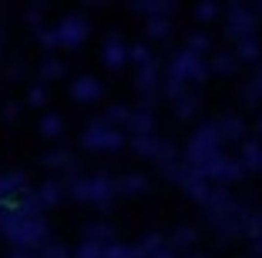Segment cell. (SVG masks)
<instances>
[{"mask_svg":"<svg viewBox=\"0 0 262 258\" xmlns=\"http://www.w3.org/2000/svg\"><path fill=\"white\" fill-rule=\"evenodd\" d=\"M208 71H212V74H235V71H239V57H235V51H212Z\"/></svg>","mask_w":262,"mask_h":258,"instance_id":"ffe728a7","label":"cell"},{"mask_svg":"<svg viewBox=\"0 0 262 258\" xmlns=\"http://www.w3.org/2000/svg\"><path fill=\"white\" fill-rule=\"evenodd\" d=\"M68 188V198L81 201V205H94V208H108L111 201L118 198V188H115V178L111 175H77L71 181H64Z\"/></svg>","mask_w":262,"mask_h":258,"instance_id":"3957f363","label":"cell"},{"mask_svg":"<svg viewBox=\"0 0 262 258\" xmlns=\"http://www.w3.org/2000/svg\"><path fill=\"white\" fill-rule=\"evenodd\" d=\"M104 258H135V245H124V242H111L104 248Z\"/></svg>","mask_w":262,"mask_h":258,"instance_id":"d590c367","label":"cell"},{"mask_svg":"<svg viewBox=\"0 0 262 258\" xmlns=\"http://www.w3.org/2000/svg\"><path fill=\"white\" fill-rule=\"evenodd\" d=\"M225 158H229V154H225V141L215 128V118H212V121H202L199 128H195V134L188 137L182 161H185L199 178H205V181L212 184V175H215V168L222 165Z\"/></svg>","mask_w":262,"mask_h":258,"instance_id":"7a4b0ae2","label":"cell"},{"mask_svg":"<svg viewBox=\"0 0 262 258\" xmlns=\"http://www.w3.org/2000/svg\"><path fill=\"white\" fill-rule=\"evenodd\" d=\"M222 17H225V34H229L232 40L255 37V31H259V17H255V10L246 7V4H232V7H225Z\"/></svg>","mask_w":262,"mask_h":258,"instance_id":"5b68a950","label":"cell"},{"mask_svg":"<svg viewBox=\"0 0 262 258\" xmlns=\"http://www.w3.org/2000/svg\"><path fill=\"white\" fill-rule=\"evenodd\" d=\"M252 10H255V17L262 20V0H259V4H252Z\"/></svg>","mask_w":262,"mask_h":258,"instance_id":"7bdbcfd3","label":"cell"},{"mask_svg":"<svg viewBox=\"0 0 262 258\" xmlns=\"http://www.w3.org/2000/svg\"><path fill=\"white\" fill-rule=\"evenodd\" d=\"M175 184H178L182 191H185V195L192 198V201H199V205H205V201H208V195H212V188H215V184H208L205 178H199V175H195V171L185 165V161H182V168H178Z\"/></svg>","mask_w":262,"mask_h":258,"instance_id":"52a82bcc","label":"cell"},{"mask_svg":"<svg viewBox=\"0 0 262 258\" xmlns=\"http://www.w3.org/2000/svg\"><path fill=\"white\" fill-rule=\"evenodd\" d=\"M249 248H252V258H262V238H252Z\"/></svg>","mask_w":262,"mask_h":258,"instance_id":"b9f144b4","label":"cell"},{"mask_svg":"<svg viewBox=\"0 0 262 258\" xmlns=\"http://www.w3.org/2000/svg\"><path fill=\"white\" fill-rule=\"evenodd\" d=\"M239 165L246 168V171H262V141H259V137H249V141H242Z\"/></svg>","mask_w":262,"mask_h":258,"instance_id":"e0dca14e","label":"cell"},{"mask_svg":"<svg viewBox=\"0 0 262 258\" xmlns=\"http://www.w3.org/2000/svg\"><path fill=\"white\" fill-rule=\"evenodd\" d=\"M131 10L141 17H148V20H155V17H168L175 14V4L171 0H138V4H131Z\"/></svg>","mask_w":262,"mask_h":258,"instance_id":"9a60e30c","label":"cell"},{"mask_svg":"<svg viewBox=\"0 0 262 258\" xmlns=\"http://www.w3.org/2000/svg\"><path fill=\"white\" fill-rule=\"evenodd\" d=\"M4 40H7V34H4V27H0V51H4Z\"/></svg>","mask_w":262,"mask_h":258,"instance_id":"f6af8a7d","label":"cell"},{"mask_svg":"<svg viewBox=\"0 0 262 258\" xmlns=\"http://www.w3.org/2000/svg\"><path fill=\"white\" fill-rule=\"evenodd\" d=\"M40 258H74V251L68 248L64 242H57V238H51V242L40 248Z\"/></svg>","mask_w":262,"mask_h":258,"instance_id":"d6a6232c","label":"cell"},{"mask_svg":"<svg viewBox=\"0 0 262 258\" xmlns=\"http://www.w3.org/2000/svg\"><path fill=\"white\" fill-rule=\"evenodd\" d=\"M54 31H57V40H61L64 51H74V47H81L91 37V20L84 14H64L54 24Z\"/></svg>","mask_w":262,"mask_h":258,"instance_id":"8992f818","label":"cell"},{"mask_svg":"<svg viewBox=\"0 0 262 258\" xmlns=\"http://www.w3.org/2000/svg\"><path fill=\"white\" fill-rule=\"evenodd\" d=\"M158 145H162V137H158V134H148V137H131V151H135V154H141V158H151V161H155V154H158Z\"/></svg>","mask_w":262,"mask_h":258,"instance_id":"d4e9b609","label":"cell"},{"mask_svg":"<svg viewBox=\"0 0 262 258\" xmlns=\"http://www.w3.org/2000/svg\"><path fill=\"white\" fill-rule=\"evenodd\" d=\"M0 235L10 242V248L40 255V248L51 242V225H47L44 215H27L20 212L17 201L0 198Z\"/></svg>","mask_w":262,"mask_h":258,"instance_id":"6da1fadb","label":"cell"},{"mask_svg":"<svg viewBox=\"0 0 262 258\" xmlns=\"http://www.w3.org/2000/svg\"><path fill=\"white\" fill-rule=\"evenodd\" d=\"M115 188L121 198H138L148 191V178L145 175H121V178H115Z\"/></svg>","mask_w":262,"mask_h":258,"instance_id":"d6986e66","label":"cell"},{"mask_svg":"<svg viewBox=\"0 0 262 258\" xmlns=\"http://www.w3.org/2000/svg\"><path fill=\"white\" fill-rule=\"evenodd\" d=\"M124 141H128V134L121 128H115V124H108L104 118H94L81 131V145L88 151H118V148H124Z\"/></svg>","mask_w":262,"mask_h":258,"instance_id":"277c9868","label":"cell"},{"mask_svg":"<svg viewBox=\"0 0 262 258\" xmlns=\"http://www.w3.org/2000/svg\"><path fill=\"white\" fill-rule=\"evenodd\" d=\"M135 258H178V255L168 248V238H165L162 231H148V235L135 245Z\"/></svg>","mask_w":262,"mask_h":258,"instance_id":"8fae6325","label":"cell"},{"mask_svg":"<svg viewBox=\"0 0 262 258\" xmlns=\"http://www.w3.org/2000/svg\"><path fill=\"white\" fill-rule=\"evenodd\" d=\"M31 191V178L27 171H7V175H0V198H7V201H17Z\"/></svg>","mask_w":262,"mask_h":258,"instance_id":"7c38bea8","label":"cell"},{"mask_svg":"<svg viewBox=\"0 0 262 258\" xmlns=\"http://www.w3.org/2000/svg\"><path fill=\"white\" fill-rule=\"evenodd\" d=\"M37 131L44 137H51V141H57V137L64 134V118H61V114H44L40 124H37Z\"/></svg>","mask_w":262,"mask_h":258,"instance_id":"484cf974","label":"cell"},{"mask_svg":"<svg viewBox=\"0 0 262 258\" xmlns=\"http://www.w3.org/2000/svg\"><path fill=\"white\" fill-rule=\"evenodd\" d=\"M219 17H222V7L212 4V0H205V4L195 7V20H199V24H212V20H219Z\"/></svg>","mask_w":262,"mask_h":258,"instance_id":"1f68e13d","label":"cell"},{"mask_svg":"<svg viewBox=\"0 0 262 258\" xmlns=\"http://www.w3.org/2000/svg\"><path fill=\"white\" fill-rule=\"evenodd\" d=\"M171 107H175V118H178V121H192L195 114H199V94H195V91H185L182 98L171 101Z\"/></svg>","mask_w":262,"mask_h":258,"instance_id":"603a6c76","label":"cell"},{"mask_svg":"<svg viewBox=\"0 0 262 258\" xmlns=\"http://www.w3.org/2000/svg\"><path fill=\"white\" fill-rule=\"evenodd\" d=\"M242 101H246V104H262V64L252 71V77L246 81V87H242Z\"/></svg>","mask_w":262,"mask_h":258,"instance_id":"cb8c5ba5","label":"cell"},{"mask_svg":"<svg viewBox=\"0 0 262 258\" xmlns=\"http://www.w3.org/2000/svg\"><path fill=\"white\" fill-rule=\"evenodd\" d=\"M37 77H40V84L61 81V77H64V64L57 61V57H44V61H40V67H37Z\"/></svg>","mask_w":262,"mask_h":258,"instance_id":"83f0119b","label":"cell"},{"mask_svg":"<svg viewBox=\"0 0 262 258\" xmlns=\"http://www.w3.org/2000/svg\"><path fill=\"white\" fill-rule=\"evenodd\" d=\"M17 114H20V104H17V101H7V104H4V118H7V121H17Z\"/></svg>","mask_w":262,"mask_h":258,"instance_id":"ab89813d","label":"cell"},{"mask_svg":"<svg viewBox=\"0 0 262 258\" xmlns=\"http://www.w3.org/2000/svg\"><path fill=\"white\" fill-rule=\"evenodd\" d=\"M128 118H131V107L128 104H111L108 111H104V121L108 124H115V128H128Z\"/></svg>","mask_w":262,"mask_h":258,"instance_id":"f546056e","label":"cell"},{"mask_svg":"<svg viewBox=\"0 0 262 258\" xmlns=\"http://www.w3.org/2000/svg\"><path fill=\"white\" fill-rule=\"evenodd\" d=\"M131 137H148L158 131V118H155L151 104H138V107H131V118H128V128Z\"/></svg>","mask_w":262,"mask_h":258,"instance_id":"30bf717a","label":"cell"},{"mask_svg":"<svg viewBox=\"0 0 262 258\" xmlns=\"http://www.w3.org/2000/svg\"><path fill=\"white\" fill-rule=\"evenodd\" d=\"M235 57H239V64H255V67H259V61H262L259 34H255V37H246V40H235Z\"/></svg>","mask_w":262,"mask_h":258,"instance_id":"ac0fdd59","label":"cell"},{"mask_svg":"<svg viewBox=\"0 0 262 258\" xmlns=\"http://www.w3.org/2000/svg\"><path fill=\"white\" fill-rule=\"evenodd\" d=\"M182 47H188V51L199 54V57H205V54H212V34L195 31V34H188V40H185Z\"/></svg>","mask_w":262,"mask_h":258,"instance_id":"f1b7e54d","label":"cell"},{"mask_svg":"<svg viewBox=\"0 0 262 258\" xmlns=\"http://www.w3.org/2000/svg\"><path fill=\"white\" fill-rule=\"evenodd\" d=\"M104 248L108 245H98V242H81L74 248V258H104Z\"/></svg>","mask_w":262,"mask_h":258,"instance_id":"836d02e7","label":"cell"},{"mask_svg":"<svg viewBox=\"0 0 262 258\" xmlns=\"http://www.w3.org/2000/svg\"><path fill=\"white\" fill-rule=\"evenodd\" d=\"M168 34H171V20H168V17L145 20V37L148 40H168Z\"/></svg>","mask_w":262,"mask_h":258,"instance_id":"4316f807","label":"cell"},{"mask_svg":"<svg viewBox=\"0 0 262 258\" xmlns=\"http://www.w3.org/2000/svg\"><path fill=\"white\" fill-rule=\"evenodd\" d=\"M40 165L51 168V171H71V168H77V165H74V154H71L68 148H57V151L40 154Z\"/></svg>","mask_w":262,"mask_h":258,"instance_id":"7402d4cb","label":"cell"},{"mask_svg":"<svg viewBox=\"0 0 262 258\" xmlns=\"http://www.w3.org/2000/svg\"><path fill=\"white\" fill-rule=\"evenodd\" d=\"M195 242H199V231H195L192 225H178L175 231L168 235V248L175 251V255H185V251H192Z\"/></svg>","mask_w":262,"mask_h":258,"instance_id":"5bb4252c","label":"cell"},{"mask_svg":"<svg viewBox=\"0 0 262 258\" xmlns=\"http://www.w3.org/2000/svg\"><path fill=\"white\" fill-rule=\"evenodd\" d=\"M128 40L121 37V34H108L104 37V44H101V64L108 71H121L124 64H128Z\"/></svg>","mask_w":262,"mask_h":258,"instance_id":"ba28073f","label":"cell"},{"mask_svg":"<svg viewBox=\"0 0 262 258\" xmlns=\"http://www.w3.org/2000/svg\"><path fill=\"white\" fill-rule=\"evenodd\" d=\"M215 128H219L225 145H229V141H239V137L246 134V121H242L239 114H222V118H215Z\"/></svg>","mask_w":262,"mask_h":258,"instance_id":"2e32d148","label":"cell"},{"mask_svg":"<svg viewBox=\"0 0 262 258\" xmlns=\"http://www.w3.org/2000/svg\"><path fill=\"white\" fill-rule=\"evenodd\" d=\"M84 242H98V245H111L115 242V225L111 221H91V225H84Z\"/></svg>","mask_w":262,"mask_h":258,"instance_id":"44dd1931","label":"cell"},{"mask_svg":"<svg viewBox=\"0 0 262 258\" xmlns=\"http://www.w3.org/2000/svg\"><path fill=\"white\" fill-rule=\"evenodd\" d=\"M34 195H37V201H40V208H54V205H61L64 198H68V188H64V181H57V178H47V181H40L37 188H34Z\"/></svg>","mask_w":262,"mask_h":258,"instance_id":"4fadbf2b","label":"cell"},{"mask_svg":"<svg viewBox=\"0 0 262 258\" xmlns=\"http://www.w3.org/2000/svg\"><path fill=\"white\" fill-rule=\"evenodd\" d=\"M68 94L77 101V104H94V101L104 98V84H101L98 77H91V74H81V77H74V81H71Z\"/></svg>","mask_w":262,"mask_h":258,"instance_id":"9c48e42d","label":"cell"},{"mask_svg":"<svg viewBox=\"0 0 262 258\" xmlns=\"http://www.w3.org/2000/svg\"><path fill=\"white\" fill-rule=\"evenodd\" d=\"M148 61H155V54L148 44H131L128 47V64H135V67H145Z\"/></svg>","mask_w":262,"mask_h":258,"instance_id":"4dcf8cb0","label":"cell"},{"mask_svg":"<svg viewBox=\"0 0 262 258\" xmlns=\"http://www.w3.org/2000/svg\"><path fill=\"white\" fill-rule=\"evenodd\" d=\"M27 104L31 107H44L47 104V87L44 84H34L31 91H27Z\"/></svg>","mask_w":262,"mask_h":258,"instance_id":"f35d334b","label":"cell"},{"mask_svg":"<svg viewBox=\"0 0 262 258\" xmlns=\"http://www.w3.org/2000/svg\"><path fill=\"white\" fill-rule=\"evenodd\" d=\"M185 258H208V255H202V251H195V255H185Z\"/></svg>","mask_w":262,"mask_h":258,"instance_id":"bcb514c9","label":"cell"},{"mask_svg":"<svg viewBox=\"0 0 262 258\" xmlns=\"http://www.w3.org/2000/svg\"><path fill=\"white\" fill-rule=\"evenodd\" d=\"M255 134H259V141H262V118L255 121Z\"/></svg>","mask_w":262,"mask_h":258,"instance_id":"ee69618b","label":"cell"},{"mask_svg":"<svg viewBox=\"0 0 262 258\" xmlns=\"http://www.w3.org/2000/svg\"><path fill=\"white\" fill-rule=\"evenodd\" d=\"M24 20H27V24H31V27H34V31H44V27H47V24H44V4H34V7L31 10H27V14H24Z\"/></svg>","mask_w":262,"mask_h":258,"instance_id":"e575fe53","label":"cell"},{"mask_svg":"<svg viewBox=\"0 0 262 258\" xmlns=\"http://www.w3.org/2000/svg\"><path fill=\"white\" fill-rule=\"evenodd\" d=\"M7 258H40L37 251H20V248H10L7 251Z\"/></svg>","mask_w":262,"mask_h":258,"instance_id":"60d3db41","label":"cell"},{"mask_svg":"<svg viewBox=\"0 0 262 258\" xmlns=\"http://www.w3.org/2000/svg\"><path fill=\"white\" fill-rule=\"evenodd\" d=\"M37 40H40V47H44V51H57V47H61V40H57V31H54V27H44V31L37 34Z\"/></svg>","mask_w":262,"mask_h":258,"instance_id":"74e56055","label":"cell"},{"mask_svg":"<svg viewBox=\"0 0 262 258\" xmlns=\"http://www.w3.org/2000/svg\"><path fill=\"white\" fill-rule=\"evenodd\" d=\"M246 238L252 242V238H262V208H252V215H249V228H246Z\"/></svg>","mask_w":262,"mask_h":258,"instance_id":"8d00e7d4","label":"cell"}]
</instances>
